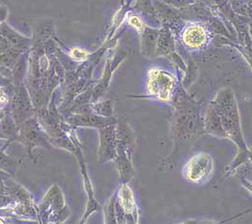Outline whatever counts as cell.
<instances>
[{"mask_svg":"<svg viewBox=\"0 0 252 224\" xmlns=\"http://www.w3.org/2000/svg\"><path fill=\"white\" fill-rule=\"evenodd\" d=\"M6 15H7L6 12H5L4 10H1V9H0V22H1V21H3V20L5 19Z\"/></svg>","mask_w":252,"mask_h":224,"instance_id":"7","label":"cell"},{"mask_svg":"<svg viewBox=\"0 0 252 224\" xmlns=\"http://www.w3.org/2000/svg\"><path fill=\"white\" fill-rule=\"evenodd\" d=\"M182 39L187 47L193 50H198L206 45L208 33L201 25L190 24L183 30Z\"/></svg>","mask_w":252,"mask_h":224,"instance_id":"3","label":"cell"},{"mask_svg":"<svg viewBox=\"0 0 252 224\" xmlns=\"http://www.w3.org/2000/svg\"><path fill=\"white\" fill-rule=\"evenodd\" d=\"M176 86L177 79L168 71L158 67H153L148 71L147 91L155 100L162 102L170 101Z\"/></svg>","mask_w":252,"mask_h":224,"instance_id":"1","label":"cell"},{"mask_svg":"<svg viewBox=\"0 0 252 224\" xmlns=\"http://www.w3.org/2000/svg\"><path fill=\"white\" fill-rule=\"evenodd\" d=\"M129 23H130V25L136 28L139 31H141L144 28V24L142 23V21L139 19L138 16H132L129 20Z\"/></svg>","mask_w":252,"mask_h":224,"instance_id":"5","label":"cell"},{"mask_svg":"<svg viewBox=\"0 0 252 224\" xmlns=\"http://www.w3.org/2000/svg\"><path fill=\"white\" fill-rule=\"evenodd\" d=\"M215 170L213 157L206 153L199 152L193 155L183 168L184 178L192 184L206 183Z\"/></svg>","mask_w":252,"mask_h":224,"instance_id":"2","label":"cell"},{"mask_svg":"<svg viewBox=\"0 0 252 224\" xmlns=\"http://www.w3.org/2000/svg\"><path fill=\"white\" fill-rule=\"evenodd\" d=\"M119 200L120 204L126 215H131L134 219H136L135 215L137 214V206L133 197L132 191L130 190L127 185H123L120 188L119 192Z\"/></svg>","mask_w":252,"mask_h":224,"instance_id":"4","label":"cell"},{"mask_svg":"<svg viewBox=\"0 0 252 224\" xmlns=\"http://www.w3.org/2000/svg\"><path fill=\"white\" fill-rule=\"evenodd\" d=\"M7 83H8V80H7V79H5L3 76H1V75H0V86L8 84Z\"/></svg>","mask_w":252,"mask_h":224,"instance_id":"6","label":"cell"}]
</instances>
